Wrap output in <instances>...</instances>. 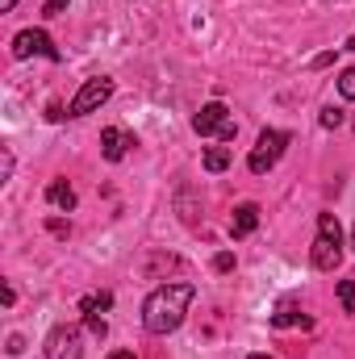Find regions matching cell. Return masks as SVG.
<instances>
[{
	"label": "cell",
	"instance_id": "18",
	"mask_svg": "<svg viewBox=\"0 0 355 359\" xmlns=\"http://www.w3.org/2000/svg\"><path fill=\"white\" fill-rule=\"evenodd\" d=\"M8 176H13V151L4 147L0 151V184H8Z\"/></svg>",
	"mask_w": 355,
	"mask_h": 359
},
{
	"label": "cell",
	"instance_id": "24",
	"mask_svg": "<svg viewBox=\"0 0 355 359\" xmlns=\"http://www.w3.org/2000/svg\"><path fill=\"white\" fill-rule=\"evenodd\" d=\"M109 359H134V351H109Z\"/></svg>",
	"mask_w": 355,
	"mask_h": 359
},
{
	"label": "cell",
	"instance_id": "8",
	"mask_svg": "<svg viewBox=\"0 0 355 359\" xmlns=\"http://www.w3.org/2000/svg\"><path fill=\"white\" fill-rule=\"evenodd\" d=\"M126 147H134V138H130L126 130H117V126L100 130V151H105L109 163H121V159H126Z\"/></svg>",
	"mask_w": 355,
	"mask_h": 359
},
{
	"label": "cell",
	"instance_id": "9",
	"mask_svg": "<svg viewBox=\"0 0 355 359\" xmlns=\"http://www.w3.org/2000/svg\"><path fill=\"white\" fill-rule=\"evenodd\" d=\"M255 226H260V205L243 201L234 209V217H230V238H247V234H255Z\"/></svg>",
	"mask_w": 355,
	"mask_h": 359
},
{
	"label": "cell",
	"instance_id": "26",
	"mask_svg": "<svg viewBox=\"0 0 355 359\" xmlns=\"http://www.w3.org/2000/svg\"><path fill=\"white\" fill-rule=\"evenodd\" d=\"M351 251H355V226H351Z\"/></svg>",
	"mask_w": 355,
	"mask_h": 359
},
{
	"label": "cell",
	"instance_id": "3",
	"mask_svg": "<svg viewBox=\"0 0 355 359\" xmlns=\"http://www.w3.org/2000/svg\"><path fill=\"white\" fill-rule=\"evenodd\" d=\"M192 130H196L201 138H209V134H217L222 142H230V138L239 134V121L230 117V109H226L222 100H209V104H201V113L192 117Z\"/></svg>",
	"mask_w": 355,
	"mask_h": 359
},
{
	"label": "cell",
	"instance_id": "21",
	"mask_svg": "<svg viewBox=\"0 0 355 359\" xmlns=\"http://www.w3.org/2000/svg\"><path fill=\"white\" fill-rule=\"evenodd\" d=\"M21 351H25V339H21V334H13V339H8V355H21Z\"/></svg>",
	"mask_w": 355,
	"mask_h": 359
},
{
	"label": "cell",
	"instance_id": "23",
	"mask_svg": "<svg viewBox=\"0 0 355 359\" xmlns=\"http://www.w3.org/2000/svg\"><path fill=\"white\" fill-rule=\"evenodd\" d=\"M17 8V0H0V13H13Z\"/></svg>",
	"mask_w": 355,
	"mask_h": 359
},
{
	"label": "cell",
	"instance_id": "2",
	"mask_svg": "<svg viewBox=\"0 0 355 359\" xmlns=\"http://www.w3.org/2000/svg\"><path fill=\"white\" fill-rule=\"evenodd\" d=\"M343 264V226L335 213H318V238H314V268L335 271Z\"/></svg>",
	"mask_w": 355,
	"mask_h": 359
},
{
	"label": "cell",
	"instance_id": "4",
	"mask_svg": "<svg viewBox=\"0 0 355 359\" xmlns=\"http://www.w3.org/2000/svg\"><path fill=\"white\" fill-rule=\"evenodd\" d=\"M284 147H288V134H284V130H264V134H260V142H255V151L247 155V168H251L255 176L272 172V168L280 163Z\"/></svg>",
	"mask_w": 355,
	"mask_h": 359
},
{
	"label": "cell",
	"instance_id": "17",
	"mask_svg": "<svg viewBox=\"0 0 355 359\" xmlns=\"http://www.w3.org/2000/svg\"><path fill=\"white\" fill-rule=\"evenodd\" d=\"M84 326H88V334H96V339H105V334H109V326H105V318H100V313H88V318H84Z\"/></svg>",
	"mask_w": 355,
	"mask_h": 359
},
{
	"label": "cell",
	"instance_id": "7",
	"mask_svg": "<svg viewBox=\"0 0 355 359\" xmlns=\"http://www.w3.org/2000/svg\"><path fill=\"white\" fill-rule=\"evenodd\" d=\"M29 55H42V59H63L59 55V46L51 42V34L46 29H21L17 38H13V59H29Z\"/></svg>",
	"mask_w": 355,
	"mask_h": 359
},
{
	"label": "cell",
	"instance_id": "27",
	"mask_svg": "<svg viewBox=\"0 0 355 359\" xmlns=\"http://www.w3.org/2000/svg\"><path fill=\"white\" fill-rule=\"evenodd\" d=\"M251 359H272V355H251Z\"/></svg>",
	"mask_w": 355,
	"mask_h": 359
},
{
	"label": "cell",
	"instance_id": "25",
	"mask_svg": "<svg viewBox=\"0 0 355 359\" xmlns=\"http://www.w3.org/2000/svg\"><path fill=\"white\" fill-rule=\"evenodd\" d=\"M347 50H355V34H351V42H347Z\"/></svg>",
	"mask_w": 355,
	"mask_h": 359
},
{
	"label": "cell",
	"instance_id": "16",
	"mask_svg": "<svg viewBox=\"0 0 355 359\" xmlns=\"http://www.w3.org/2000/svg\"><path fill=\"white\" fill-rule=\"evenodd\" d=\"M339 92H343V100H355V67H347L339 76Z\"/></svg>",
	"mask_w": 355,
	"mask_h": 359
},
{
	"label": "cell",
	"instance_id": "1",
	"mask_svg": "<svg viewBox=\"0 0 355 359\" xmlns=\"http://www.w3.org/2000/svg\"><path fill=\"white\" fill-rule=\"evenodd\" d=\"M192 297H196V284H188V280L159 284V288L147 297V305H142V326H147L151 334H172V330H180V322H184Z\"/></svg>",
	"mask_w": 355,
	"mask_h": 359
},
{
	"label": "cell",
	"instance_id": "10",
	"mask_svg": "<svg viewBox=\"0 0 355 359\" xmlns=\"http://www.w3.org/2000/svg\"><path fill=\"white\" fill-rule=\"evenodd\" d=\"M46 201H51L59 213H72V209H76V188H72L67 180H51V184H46Z\"/></svg>",
	"mask_w": 355,
	"mask_h": 359
},
{
	"label": "cell",
	"instance_id": "19",
	"mask_svg": "<svg viewBox=\"0 0 355 359\" xmlns=\"http://www.w3.org/2000/svg\"><path fill=\"white\" fill-rule=\"evenodd\" d=\"M213 271H234V255L230 251H217L213 255Z\"/></svg>",
	"mask_w": 355,
	"mask_h": 359
},
{
	"label": "cell",
	"instance_id": "6",
	"mask_svg": "<svg viewBox=\"0 0 355 359\" xmlns=\"http://www.w3.org/2000/svg\"><path fill=\"white\" fill-rule=\"evenodd\" d=\"M46 359H84V330L80 326H55L46 334Z\"/></svg>",
	"mask_w": 355,
	"mask_h": 359
},
{
	"label": "cell",
	"instance_id": "20",
	"mask_svg": "<svg viewBox=\"0 0 355 359\" xmlns=\"http://www.w3.org/2000/svg\"><path fill=\"white\" fill-rule=\"evenodd\" d=\"M67 4H72V0H46V8H42V13H46V17H59Z\"/></svg>",
	"mask_w": 355,
	"mask_h": 359
},
{
	"label": "cell",
	"instance_id": "22",
	"mask_svg": "<svg viewBox=\"0 0 355 359\" xmlns=\"http://www.w3.org/2000/svg\"><path fill=\"white\" fill-rule=\"evenodd\" d=\"M330 63H335V50H326V55H318V59H314V67H330Z\"/></svg>",
	"mask_w": 355,
	"mask_h": 359
},
{
	"label": "cell",
	"instance_id": "12",
	"mask_svg": "<svg viewBox=\"0 0 355 359\" xmlns=\"http://www.w3.org/2000/svg\"><path fill=\"white\" fill-rule=\"evenodd\" d=\"M272 326H305V330H309L314 322H309V318H305V313H301L297 305H284V309H280V313L272 318Z\"/></svg>",
	"mask_w": 355,
	"mask_h": 359
},
{
	"label": "cell",
	"instance_id": "13",
	"mask_svg": "<svg viewBox=\"0 0 355 359\" xmlns=\"http://www.w3.org/2000/svg\"><path fill=\"white\" fill-rule=\"evenodd\" d=\"M201 163H205V172H226V168H230V151H226V147H209Z\"/></svg>",
	"mask_w": 355,
	"mask_h": 359
},
{
	"label": "cell",
	"instance_id": "11",
	"mask_svg": "<svg viewBox=\"0 0 355 359\" xmlns=\"http://www.w3.org/2000/svg\"><path fill=\"white\" fill-rule=\"evenodd\" d=\"M109 305H113V292L100 288V292H88V297L80 301V313H84V318H88V313H105Z\"/></svg>",
	"mask_w": 355,
	"mask_h": 359
},
{
	"label": "cell",
	"instance_id": "14",
	"mask_svg": "<svg viewBox=\"0 0 355 359\" xmlns=\"http://www.w3.org/2000/svg\"><path fill=\"white\" fill-rule=\"evenodd\" d=\"M318 121H322V130H339V126H343V121H347V117H343V109H335V104H326V109H322V117H318Z\"/></svg>",
	"mask_w": 355,
	"mask_h": 359
},
{
	"label": "cell",
	"instance_id": "5",
	"mask_svg": "<svg viewBox=\"0 0 355 359\" xmlns=\"http://www.w3.org/2000/svg\"><path fill=\"white\" fill-rule=\"evenodd\" d=\"M113 96V80L109 76H96V80H84V88L72 96V104H67V117H84V113H96L105 100Z\"/></svg>",
	"mask_w": 355,
	"mask_h": 359
},
{
	"label": "cell",
	"instance_id": "15",
	"mask_svg": "<svg viewBox=\"0 0 355 359\" xmlns=\"http://www.w3.org/2000/svg\"><path fill=\"white\" fill-rule=\"evenodd\" d=\"M339 301H343L347 313H355V284L351 280H339Z\"/></svg>",
	"mask_w": 355,
	"mask_h": 359
}]
</instances>
